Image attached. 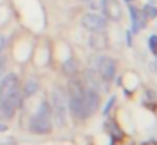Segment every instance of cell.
<instances>
[{
  "instance_id": "cell-1",
  "label": "cell",
  "mask_w": 157,
  "mask_h": 145,
  "mask_svg": "<svg viewBox=\"0 0 157 145\" xmlns=\"http://www.w3.org/2000/svg\"><path fill=\"white\" fill-rule=\"evenodd\" d=\"M52 127V113H51V106H49L46 101H42L39 105L37 111L34 113V116L31 118V132L37 135L48 133L51 132Z\"/></svg>"
},
{
  "instance_id": "cell-2",
  "label": "cell",
  "mask_w": 157,
  "mask_h": 145,
  "mask_svg": "<svg viewBox=\"0 0 157 145\" xmlns=\"http://www.w3.org/2000/svg\"><path fill=\"white\" fill-rule=\"evenodd\" d=\"M68 100H66V93L64 90H61V88H56L54 91H52V108L54 110L51 111L52 115H54V121L58 127H64L66 125V113H68Z\"/></svg>"
},
{
  "instance_id": "cell-3",
  "label": "cell",
  "mask_w": 157,
  "mask_h": 145,
  "mask_svg": "<svg viewBox=\"0 0 157 145\" xmlns=\"http://www.w3.org/2000/svg\"><path fill=\"white\" fill-rule=\"evenodd\" d=\"M69 110H71L73 116L83 120L86 118V108H85V100H83V91L78 88V84H75V90H71V96H69Z\"/></svg>"
},
{
  "instance_id": "cell-4",
  "label": "cell",
  "mask_w": 157,
  "mask_h": 145,
  "mask_svg": "<svg viewBox=\"0 0 157 145\" xmlns=\"http://www.w3.org/2000/svg\"><path fill=\"white\" fill-rule=\"evenodd\" d=\"M81 24L86 30H90V32H101L106 27V17L100 15V13L90 12V13H86V15H83Z\"/></svg>"
},
{
  "instance_id": "cell-5",
  "label": "cell",
  "mask_w": 157,
  "mask_h": 145,
  "mask_svg": "<svg viewBox=\"0 0 157 145\" xmlns=\"http://www.w3.org/2000/svg\"><path fill=\"white\" fill-rule=\"evenodd\" d=\"M96 69H98V74L106 81H112L115 78V61L110 59V57H98L96 59Z\"/></svg>"
},
{
  "instance_id": "cell-6",
  "label": "cell",
  "mask_w": 157,
  "mask_h": 145,
  "mask_svg": "<svg viewBox=\"0 0 157 145\" xmlns=\"http://www.w3.org/2000/svg\"><path fill=\"white\" fill-rule=\"evenodd\" d=\"M15 90H19V79L14 73L5 74V78L0 83V101H4L10 93H14Z\"/></svg>"
},
{
  "instance_id": "cell-7",
  "label": "cell",
  "mask_w": 157,
  "mask_h": 145,
  "mask_svg": "<svg viewBox=\"0 0 157 145\" xmlns=\"http://www.w3.org/2000/svg\"><path fill=\"white\" fill-rule=\"evenodd\" d=\"M83 100H85V108H86V115H91L98 110L100 105V94L91 88H86L83 91Z\"/></svg>"
},
{
  "instance_id": "cell-8",
  "label": "cell",
  "mask_w": 157,
  "mask_h": 145,
  "mask_svg": "<svg viewBox=\"0 0 157 145\" xmlns=\"http://www.w3.org/2000/svg\"><path fill=\"white\" fill-rule=\"evenodd\" d=\"M128 10H130V17H132V30H133V32H139L140 29L145 27V20H139L142 13H140L133 5H130Z\"/></svg>"
},
{
  "instance_id": "cell-9",
  "label": "cell",
  "mask_w": 157,
  "mask_h": 145,
  "mask_svg": "<svg viewBox=\"0 0 157 145\" xmlns=\"http://www.w3.org/2000/svg\"><path fill=\"white\" fill-rule=\"evenodd\" d=\"M37 88H39L37 81H36V79H29L27 83H25V86H24V96H25V98L32 96V94L37 91Z\"/></svg>"
},
{
  "instance_id": "cell-10",
  "label": "cell",
  "mask_w": 157,
  "mask_h": 145,
  "mask_svg": "<svg viewBox=\"0 0 157 145\" xmlns=\"http://www.w3.org/2000/svg\"><path fill=\"white\" fill-rule=\"evenodd\" d=\"M142 12L145 13L147 19H154V17H157V7H155V5H152V3H149V5L144 7Z\"/></svg>"
},
{
  "instance_id": "cell-11",
  "label": "cell",
  "mask_w": 157,
  "mask_h": 145,
  "mask_svg": "<svg viewBox=\"0 0 157 145\" xmlns=\"http://www.w3.org/2000/svg\"><path fill=\"white\" fill-rule=\"evenodd\" d=\"M63 69H64L66 74H73V73H75V69H76V63H75L73 59L64 61V64H63Z\"/></svg>"
},
{
  "instance_id": "cell-12",
  "label": "cell",
  "mask_w": 157,
  "mask_h": 145,
  "mask_svg": "<svg viewBox=\"0 0 157 145\" xmlns=\"http://www.w3.org/2000/svg\"><path fill=\"white\" fill-rule=\"evenodd\" d=\"M149 49L152 51V52L157 51V36H150L149 37Z\"/></svg>"
},
{
  "instance_id": "cell-13",
  "label": "cell",
  "mask_w": 157,
  "mask_h": 145,
  "mask_svg": "<svg viewBox=\"0 0 157 145\" xmlns=\"http://www.w3.org/2000/svg\"><path fill=\"white\" fill-rule=\"evenodd\" d=\"M110 130H112V135L115 133V135H117V138H122V132L118 130V127H117L115 123H112V125H110Z\"/></svg>"
},
{
  "instance_id": "cell-14",
  "label": "cell",
  "mask_w": 157,
  "mask_h": 145,
  "mask_svg": "<svg viewBox=\"0 0 157 145\" xmlns=\"http://www.w3.org/2000/svg\"><path fill=\"white\" fill-rule=\"evenodd\" d=\"M113 103H115V96H113V98H110V101L106 103V106L103 108V115H108V111H110V108L113 106Z\"/></svg>"
},
{
  "instance_id": "cell-15",
  "label": "cell",
  "mask_w": 157,
  "mask_h": 145,
  "mask_svg": "<svg viewBox=\"0 0 157 145\" xmlns=\"http://www.w3.org/2000/svg\"><path fill=\"white\" fill-rule=\"evenodd\" d=\"M4 47H5V37L2 36V34H0V52L4 51Z\"/></svg>"
},
{
  "instance_id": "cell-16",
  "label": "cell",
  "mask_w": 157,
  "mask_h": 145,
  "mask_svg": "<svg viewBox=\"0 0 157 145\" xmlns=\"http://www.w3.org/2000/svg\"><path fill=\"white\" fill-rule=\"evenodd\" d=\"M5 130H7V127L4 123H0V132H5Z\"/></svg>"
},
{
  "instance_id": "cell-17",
  "label": "cell",
  "mask_w": 157,
  "mask_h": 145,
  "mask_svg": "<svg viewBox=\"0 0 157 145\" xmlns=\"http://www.w3.org/2000/svg\"><path fill=\"white\" fill-rule=\"evenodd\" d=\"M81 2H91V0H81Z\"/></svg>"
},
{
  "instance_id": "cell-18",
  "label": "cell",
  "mask_w": 157,
  "mask_h": 145,
  "mask_svg": "<svg viewBox=\"0 0 157 145\" xmlns=\"http://www.w3.org/2000/svg\"><path fill=\"white\" fill-rule=\"evenodd\" d=\"M125 2H133V0H125Z\"/></svg>"
},
{
  "instance_id": "cell-19",
  "label": "cell",
  "mask_w": 157,
  "mask_h": 145,
  "mask_svg": "<svg viewBox=\"0 0 157 145\" xmlns=\"http://www.w3.org/2000/svg\"><path fill=\"white\" fill-rule=\"evenodd\" d=\"M155 59H157V51H155Z\"/></svg>"
}]
</instances>
